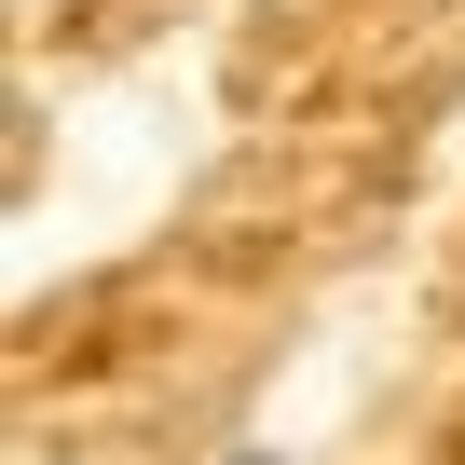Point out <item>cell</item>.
<instances>
[{
    "mask_svg": "<svg viewBox=\"0 0 465 465\" xmlns=\"http://www.w3.org/2000/svg\"><path fill=\"white\" fill-rule=\"evenodd\" d=\"M247 465H274V451H247Z\"/></svg>",
    "mask_w": 465,
    "mask_h": 465,
    "instance_id": "1",
    "label": "cell"
}]
</instances>
